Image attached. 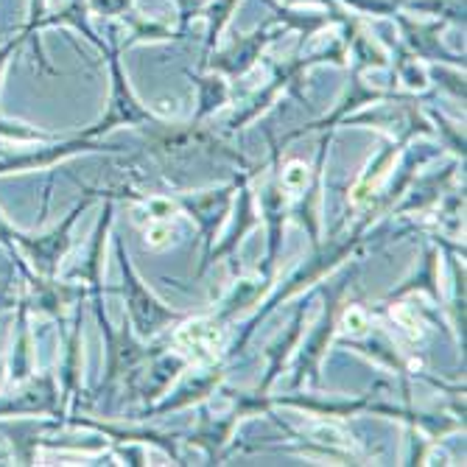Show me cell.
I'll return each instance as SVG.
<instances>
[{
	"mask_svg": "<svg viewBox=\"0 0 467 467\" xmlns=\"http://www.w3.org/2000/svg\"><path fill=\"white\" fill-rule=\"evenodd\" d=\"M168 238H171V230H168V227H151L149 230V244L151 246H162Z\"/></svg>",
	"mask_w": 467,
	"mask_h": 467,
	"instance_id": "cell-4",
	"label": "cell"
},
{
	"mask_svg": "<svg viewBox=\"0 0 467 467\" xmlns=\"http://www.w3.org/2000/svg\"><path fill=\"white\" fill-rule=\"evenodd\" d=\"M345 327L353 330V333H361V330L367 327V317H364L358 308H350V311L345 314Z\"/></svg>",
	"mask_w": 467,
	"mask_h": 467,
	"instance_id": "cell-3",
	"label": "cell"
},
{
	"mask_svg": "<svg viewBox=\"0 0 467 467\" xmlns=\"http://www.w3.org/2000/svg\"><path fill=\"white\" fill-rule=\"evenodd\" d=\"M306 182H308V168L303 162H288V168L283 171V185L294 193V191H300Z\"/></svg>",
	"mask_w": 467,
	"mask_h": 467,
	"instance_id": "cell-2",
	"label": "cell"
},
{
	"mask_svg": "<svg viewBox=\"0 0 467 467\" xmlns=\"http://www.w3.org/2000/svg\"><path fill=\"white\" fill-rule=\"evenodd\" d=\"M180 342L196 353H213L216 350V327H210L204 322H193L180 333Z\"/></svg>",
	"mask_w": 467,
	"mask_h": 467,
	"instance_id": "cell-1",
	"label": "cell"
}]
</instances>
